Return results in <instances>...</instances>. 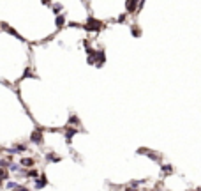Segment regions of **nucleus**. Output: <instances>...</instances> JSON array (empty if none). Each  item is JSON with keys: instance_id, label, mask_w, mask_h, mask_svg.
I'll return each mask as SVG.
<instances>
[{"instance_id": "f257e3e1", "label": "nucleus", "mask_w": 201, "mask_h": 191, "mask_svg": "<svg viewBox=\"0 0 201 191\" xmlns=\"http://www.w3.org/2000/svg\"><path fill=\"white\" fill-rule=\"evenodd\" d=\"M30 141H32V143H35V145H42L44 136H42V129H41L39 126L32 131V134H30Z\"/></svg>"}, {"instance_id": "f03ea898", "label": "nucleus", "mask_w": 201, "mask_h": 191, "mask_svg": "<svg viewBox=\"0 0 201 191\" xmlns=\"http://www.w3.org/2000/svg\"><path fill=\"white\" fill-rule=\"evenodd\" d=\"M78 133H79V129H78V127L65 126V127H64V138H65V143H69V145H71V141H72L74 134H78Z\"/></svg>"}, {"instance_id": "7ed1b4c3", "label": "nucleus", "mask_w": 201, "mask_h": 191, "mask_svg": "<svg viewBox=\"0 0 201 191\" xmlns=\"http://www.w3.org/2000/svg\"><path fill=\"white\" fill-rule=\"evenodd\" d=\"M55 25H57V28L60 30V28H64V25H65V14H58L57 16V20H55Z\"/></svg>"}, {"instance_id": "20e7f679", "label": "nucleus", "mask_w": 201, "mask_h": 191, "mask_svg": "<svg viewBox=\"0 0 201 191\" xmlns=\"http://www.w3.org/2000/svg\"><path fill=\"white\" fill-rule=\"evenodd\" d=\"M67 126L78 127V126H79V117H78V115H71V117H69V122H67Z\"/></svg>"}, {"instance_id": "39448f33", "label": "nucleus", "mask_w": 201, "mask_h": 191, "mask_svg": "<svg viewBox=\"0 0 201 191\" xmlns=\"http://www.w3.org/2000/svg\"><path fill=\"white\" fill-rule=\"evenodd\" d=\"M34 165V159H30V158H23L21 159V166H32Z\"/></svg>"}, {"instance_id": "423d86ee", "label": "nucleus", "mask_w": 201, "mask_h": 191, "mask_svg": "<svg viewBox=\"0 0 201 191\" xmlns=\"http://www.w3.org/2000/svg\"><path fill=\"white\" fill-rule=\"evenodd\" d=\"M46 159H48V161H60L62 158H60V156H55V154L49 152V154H46Z\"/></svg>"}, {"instance_id": "0eeeda50", "label": "nucleus", "mask_w": 201, "mask_h": 191, "mask_svg": "<svg viewBox=\"0 0 201 191\" xmlns=\"http://www.w3.org/2000/svg\"><path fill=\"white\" fill-rule=\"evenodd\" d=\"M30 76H34V74H32L30 67H27V69H25V73H23V76H21V80H23V78H30Z\"/></svg>"}, {"instance_id": "6e6552de", "label": "nucleus", "mask_w": 201, "mask_h": 191, "mask_svg": "<svg viewBox=\"0 0 201 191\" xmlns=\"http://www.w3.org/2000/svg\"><path fill=\"white\" fill-rule=\"evenodd\" d=\"M60 11H62V4H55V6H53V13H55V14H58Z\"/></svg>"}, {"instance_id": "1a4fd4ad", "label": "nucleus", "mask_w": 201, "mask_h": 191, "mask_svg": "<svg viewBox=\"0 0 201 191\" xmlns=\"http://www.w3.org/2000/svg\"><path fill=\"white\" fill-rule=\"evenodd\" d=\"M44 184H46V179H44V177H42V179H39V180H37V187H42V186H44Z\"/></svg>"}, {"instance_id": "9d476101", "label": "nucleus", "mask_w": 201, "mask_h": 191, "mask_svg": "<svg viewBox=\"0 0 201 191\" xmlns=\"http://www.w3.org/2000/svg\"><path fill=\"white\" fill-rule=\"evenodd\" d=\"M6 165H9V161H7V159H0V168H4Z\"/></svg>"}, {"instance_id": "9b49d317", "label": "nucleus", "mask_w": 201, "mask_h": 191, "mask_svg": "<svg viewBox=\"0 0 201 191\" xmlns=\"http://www.w3.org/2000/svg\"><path fill=\"white\" fill-rule=\"evenodd\" d=\"M0 27H2V23H0Z\"/></svg>"}]
</instances>
